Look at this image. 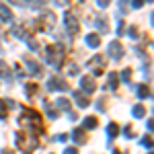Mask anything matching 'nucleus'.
Returning <instances> with one entry per match:
<instances>
[{
	"instance_id": "nucleus-1",
	"label": "nucleus",
	"mask_w": 154,
	"mask_h": 154,
	"mask_svg": "<svg viewBox=\"0 0 154 154\" xmlns=\"http://www.w3.org/2000/svg\"><path fill=\"white\" fill-rule=\"evenodd\" d=\"M19 125L21 128H29V130L35 134H41L43 131V121H41V115L37 111H31V109H23V113L19 115Z\"/></svg>"
},
{
	"instance_id": "nucleus-2",
	"label": "nucleus",
	"mask_w": 154,
	"mask_h": 154,
	"mask_svg": "<svg viewBox=\"0 0 154 154\" xmlns=\"http://www.w3.org/2000/svg\"><path fill=\"white\" fill-rule=\"evenodd\" d=\"M45 58H48L49 66L62 68V62H64V48H60V45H48V49H45Z\"/></svg>"
},
{
	"instance_id": "nucleus-3",
	"label": "nucleus",
	"mask_w": 154,
	"mask_h": 154,
	"mask_svg": "<svg viewBox=\"0 0 154 154\" xmlns=\"http://www.w3.org/2000/svg\"><path fill=\"white\" fill-rule=\"evenodd\" d=\"M17 146L23 150H35L37 148V138L31 134V130H23L17 134Z\"/></svg>"
},
{
	"instance_id": "nucleus-4",
	"label": "nucleus",
	"mask_w": 154,
	"mask_h": 154,
	"mask_svg": "<svg viewBox=\"0 0 154 154\" xmlns=\"http://www.w3.org/2000/svg\"><path fill=\"white\" fill-rule=\"evenodd\" d=\"M56 25V14L54 12H45L43 17H39V21L35 23V27H39L41 31H51Z\"/></svg>"
},
{
	"instance_id": "nucleus-5",
	"label": "nucleus",
	"mask_w": 154,
	"mask_h": 154,
	"mask_svg": "<svg viewBox=\"0 0 154 154\" xmlns=\"http://www.w3.org/2000/svg\"><path fill=\"white\" fill-rule=\"evenodd\" d=\"M64 25H66V29H68L70 35H76L78 29H80V23H78V19H76L74 14H66V17H64Z\"/></svg>"
},
{
	"instance_id": "nucleus-6",
	"label": "nucleus",
	"mask_w": 154,
	"mask_h": 154,
	"mask_svg": "<svg viewBox=\"0 0 154 154\" xmlns=\"http://www.w3.org/2000/svg\"><path fill=\"white\" fill-rule=\"evenodd\" d=\"M80 86H82L84 93H95L97 91V82H95L93 76H82L80 78Z\"/></svg>"
},
{
	"instance_id": "nucleus-7",
	"label": "nucleus",
	"mask_w": 154,
	"mask_h": 154,
	"mask_svg": "<svg viewBox=\"0 0 154 154\" xmlns=\"http://www.w3.org/2000/svg\"><path fill=\"white\" fill-rule=\"evenodd\" d=\"M103 64H105V60H103V56H95V58L88 62V68H93V72H95L97 76L103 72Z\"/></svg>"
},
{
	"instance_id": "nucleus-8",
	"label": "nucleus",
	"mask_w": 154,
	"mask_h": 154,
	"mask_svg": "<svg viewBox=\"0 0 154 154\" xmlns=\"http://www.w3.org/2000/svg\"><path fill=\"white\" fill-rule=\"evenodd\" d=\"M48 88H49V91H66V88H68V84L64 82V80H60V78L54 76V78H49V80H48Z\"/></svg>"
},
{
	"instance_id": "nucleus-9",
	"label": "nucleus",
	"mask_w": 154,
	"mask_h": 154,
	"mask_svg": "<svg viewBox=\"0 0 154 154\" xmlns=\"http://www.w3.org/2000/svg\"><path fill=\"white\" fill-rule=\"evenodd\" d=\"M109 56H111L113 60H121V56H123V48H121L119 41H113V43L109 45Z\"/></svg>"
},
{
	"instance_id": "nucleus-10",
	"label": "nucleus",
	"mask_w": 154,
	"mask_h": 154,
	"mask_svg": "<svg viewBox=\"0 0 154 154\" xmlns=\"http://www.w3.org/2000/svg\"><path fill=\"white\" fill-rule=\"evenodd\" d=\"M25 62H27V70L31 72V74H33V76H41V68H39V64H37V62H33V60L31 58H25Z\"/></svg>"
},
{
	"instance_id": "nucleus-11",
	"label": "nucleus",
	"mask_w": 154,
	"mask_h": 154,
	"mask_svg": "<svg viewBox=\"0 0 154 154\" xmlns=\"http://www.w3.org/2000/svg\"><path fill=\"white\" fill-rule=\"evenodd\" d=\"M74 99H76V105L78 107H88L91 105V101H88V97L84 95V93H80V91H76V93H74Z\"/></svg>"
},
{
	"instance_id": "nucleus-12",
	"label": "nucleus",
	"mask_w": 154,
	"mask_h": 154,
	"mask_svg": "<svg viewBox=\"0 0 154 154\" xmlns=\"http://www.w3.org/2000/svg\"><path fill=\"white\" fill-rule=\"evenodd\" d=\"M95 27L101 31V33H107V17H105V14H99V17H97Z\"/></svg>"
},
{
	"instance_id": "nucleus-13",
	"label": "nucleus",
	"mask_w": 154,
	"mask_h": 154,
	"mask_svg": "<svg viewBox=\"0 0 154 154\" xmlns=\"http://www.w3.org/2000/svg\"><path fill=\"white\" fill-rule=\"evenodd\" d=\"M86 43H88V45H91V48H99V45H101V37L99 35H95V33H91V35H86Z\"/></svg>"
},
{
	"instance_id": "nucleus-14",
	"label": "nucleus",
	"mask_w": 154,
	"mask_h": 154,
	"mask_svg": "<svg viewBox=\"0 0 154 154\" xmlns=\"http://www.w3.org/2000/svg\"><path fill=\"white\" fill-rule=\"evenodd\" d=\"M0 19H2V21H11V19H12L11 8H8V6H4V4H0Z\"/></svg>"
},
{
	"instance_id": "nucleus-15",
	"label": "nucleus",
	"mask_w": 154,
	"mask_h": 154,
	"mask_svg": "<svg viewBox=\"0 0 154 154\" xmlns=\"http://www.w3.org/2000/svg\"><path fill=\"white\" fill-rule=\"evenodd\" d=\"M72 138H74V140H76L78 144H84V142H86V134H84L82 130H74Z\"/></svg>"
},
{
	"instance_id": "nucleus-16",
	"label": "nucleus",
	"mask_w": 154,
	"mask_h": 154,
	"mask_svg": "<svg viewBox=\"0 0 154 154\" xmlns=\"http://www.w3.org/2000/svg\"><path fill=\"white\" fill-rule=\"evenodd\" d=\"M131 113H134V117H144L146 115V107L144 105H136L131 109Z\"/></svg>"
},
{
	"instance_id": "nucleus-17",
	"label": "nucleus",
	"mask_w": 154,
	"mask_h": 154,
	"mask_svg": "<svg viewBox=\"0 0 154 154\" xmlns=\"http://www.w3.org/2000/svg\"><path fill=\"white\" fill-rule=\"evenodd\" d=\"M97 123H99V121H97V117H93V115L84 119V128H86V130H93V128H97Z\"/></svg>"
},
{
	"instance_id": "nucleus-18",
	"label": "nucleus",
	"mask_w": 154,
	"mask_h": 154,
	"mask_svg": "<svg viewBox=\"0 0 154 154\" xmlns=\"http://www.w3.org/2000/svg\"><path fill=\"white\" fill-rule=\"evenodd\" d=\"M107 134H109L111 138H115V136L119 134V125L117 123H109V125H107Z\"/></svg>"
},
{
	"instance_id": "nucleus-19",
	"label": "nucleus",
	"mask_w": 154,
	"mask_h": 154,
	"mask_svg": "<svg viewBox=\"0 0 154 154\" xmlns=\"http://www.w3.org/2000/svg\"><path fill=\"white\" fill-rule=\"evenodd\" d=\"M117 84H119L117 74H115V72H113V74H109V86H111V88H117Z\"/></svg>"
},
{
	"instance_id": "nucleus-20",
	"label": "nucleus",
	"mask_w": 154,
	"mask_h": 154,
	"mask_svg": "<svg viewBox=\"0 0 154 154\" xmlns=\"http://www.w3.org/2000/svg\"><path fill=\"white\" fill-rule=\"evenodd\" d=\"M138 95H140V99L150 97V88H148V86H140V88H138Z\"/></svg>"
},
{
	"instance_id": "nucleus-21",
	"label": "nucleus",
	"mask_w": 154,
	"mask_h": 154,
	"mask_svg": "<svg viewBox=\"0 0 154 154\" xmlns=\"http://www.w3.org/2000/svg\"><path fill=\"white\" fill-rule=\"evenodd\" d=\"M58 107H60V109H64V111H68V109H70L68 99H58Z\"/></svg>"
},
{
	"instance_id": "nucleus-22",
	"label": "nucleus",
	"mask_w": 154,
	"mask_h": 154,
	"mask_svg": "<svg viewBox=\"0 0 154 154\" xmlns=\"http://www.w3.org/2000/svg\"><path fill=\"white\" fill-rule=\"evenodd\" d=\"M6 115H8V113H6V103L0 99V119H6Z\"/></svg>"
},
{
	"instance_id": "nucleus-23",
	"label": "nucleus",
	"mask_w": 154,
	"mask_h": 154,
	"mask_svg": "<svg viewBox=\"0 0 154 154\" xmlns=\"http://www.w3.org/2000/svg\"><path fill=\"white\" fill-rule=\"evenodd\" d=\"M121 78H123V82L130 84V80H131V72H130V70H123V72H121Z\"/></svg>"
},
{
	"instance_id": "nucleus-24",
	"label": "nucleus",
	"mask_w": 154,
	"mask_h": 154,
	"mask_svg": "<svg viewBox=\"0 0 154 154\" xmlns=\"http://www.w3.org/2000/svg\"><path fill=\"white\" fill-rule=\"evenodd\" d=\"M37 93V84H27V95H35Z\"/></svg>"
},
{
	"instance_id": "nucleus-25",
	"label": "nucleus",
	"mask_w": 154,
	"mask_h": 154,
	"mask_svg": "<svg viewBox=\"0 0 154 154\" xmlns=\"http://www.w3.org/2000/svg\"><path fill=\"white\" fill-rule=\"evenodd\" d=\"M142 144L146 146V148H148V150H150V148H152V138H150V136H148V138H144Z\"/></svg>"
},
{
	"instance_id": "nucleus-26",
	"label": "nucleus",
	"mask_w": 154,
	"mask_h": 154,
	"mask_svg": "<svg viewBox=\"0 0 154 154\" xmlns=\"http://www.w3.org/2000/svg\"><path fill=\"white\" fill-rule=\"evenodd\" d=\"M128 35L136 39V37H138V29H136V27H130V29H128Z\"/></svg>"
},
{
	"instance_id": "nucleus-27",
	"label": "nucleus",
	"mask_w": 154,
	"mask_h": 154,
	"mask_svg": "<svg viewBox=\"0 0 154 154\" xmlns=\"http://www.w3.org/2000/svg\"><path fill=\"white\" fill-rule=\"evenodd\" d=\"M97 107H99V111H105V107H107V99H105V97L99 101V105H97Z\"/></svg>"
},
{
	"instance_id": "nucleus-28",
	"label": "nucleus",
	"mask_w": 154,
	"mask_h": 154,
	"mask_svg": "<svg viewBox=\"0 0 154 154\" xmlns=\"http://www.w3.org/2000/svg\"><path fill=\"white\" fill-rule=\"evenodd\" d=\"M68 74H70V76L78 74V68H76V64H70V68H68Z\"/></svg>"
},
{
	"instance_id": "nucleus-29",
	"label": "nucleus",
	"mask_w": 154,
	"mask_h": 154,
	"mask_svg": "<svg viewBox=\"0 0 154 154\" xmlns=\"http://www.w3.org/2000/svg\"><path fill=\"white\" fill-rule=\"evenodd\" d=\"M125 136H128V138H134V136H136V134H134V128H131V125H128V128H125Z\"/></svg>"
},
{
	"instance_id": "nucleus-30",
	"label": "nucleus",
	"mask_w": 154,
	"mask_h": 154,
	"mask_svg": "<svg viewBox=\"0 0 154 154\" xmlns=\"http://www.w3.org/2000/svg\"><path fill=\"white\" fill-rule=\"evenodd\" d=\"M64 154H78V148H66Z\"/></svg>"
},
{
	"instance_id": "nucleus-31",
	"label": "nucleus",
	"mask_w": 154,
	"mask_h": 154,
	"mask_svg": "<svg viewBox=\"0 0 154 154\" xmlns=\"http://www.w3.org/2000/svg\"><path fill=\"white\" fill-rule=\"evenodd\" d=\"M6 64H4V62H0V76H2V74H6Z\"/></svg>"
},
{
	"instance_id": "nucleus-32",
	"label": "nucleus",
	"mask_w": 154,
	"mask_h": 154,
	"mask_svg": "<svg viewBox=\"0 0 154 154\" xmlns=\"http://www.w3.org/2000/svg\"><path fill=\"white\" fill-rule=\"evenodd\" d=\"M131 4H134V8H140V6H142V4H144V0H134Z\"/></svg>"
},
{
	"instance_id": "nucleus-33",
	"label": "nucleus",
	"mask_w": 154,
	"mask_h": 154,
	"mask_svg": "<svg viewBox=\"0 0 154 154\" xmlns=\"http://www.w3.org/2000/svg\"><path fill=\"white\" fill-rule=\"evenodd\" d=\"M109 2H111V0H99V6L105 8V6H109Z\"/></svg>"
},
{
	"instance_id": "nucleus-34",
	"label": "nucleus",
	"mask_w": 154,
	"mask_h": 154,
	"mask_svg": "<svg viewBox=\"0 0 154 154\" xmlns=\"http://www.w3.org/2000/svg\"><path fill=\"white\" fill-rule=\"evenodd\" d=\"M14 4H31V0H11Z\"/></svg>"
},
{
	"instance_id": "nucleus-35",
	"label": "nucleus",
	"mask_w": 154,
	"mask_h": 154,
	"mask_svg": "<svg viewBox=\"0 0 154 154\" xmlns=\"http://www.w3.org/2000/svg\"><path fill=\"white\" fill-rule=\"evenodd\" d=\"M58 140H60V142H66V140H68V136H66V134H62V136H58Z\"/></svg>"
},
{
	"instance_id": "nucleus-36",
	"label": "nucleus",
	"mask_w": 154,
	"mask_h": 154,
	"mask_svg": "<svg viewBox=\"0 0 154 154\" xmlns=\"http://www.w3.org/2000/svg\"><path fill=\"white\" fill-rule=\"evenodd\" d=\"M0 154H12V150H8V148H4V150H2Z\"/></svg>"
},
{
	"instance_id": "nucleus-37",
	"label": "nucleus",
	"mask_w": 154,
	"mask_h": 154,
	"mask_svg": "<svg viewBox=\"0 0 154 154\" xmlns=\"http://www.w3.org/2000/svg\"><path fill=\"white\" fill-rule=\"evenodd\" d=\"M113 154H121V152H117V150H115V152H113Z\"/></svg>"
}]
</instances>
